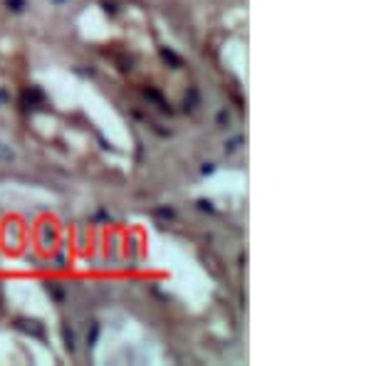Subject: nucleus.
Segmentation results:
<instances>
[{
	"mask_svg": "<svg viewBox=\"0 0 371 366\" xmlns=\"http://www.w3.org/2000/svg\"><path fill=\"white\" fill-rule=\"evenodd\" d=\"M0 102H5V92H0Z\"/></svg>",
	"mask_w": 371,
	"mask_h": 366,
	"instance_id": "nucleus-10",
	"label": "nucleus"
},
{
	"mask_svg": "<svg viewBox=\"0 0 371 366\" xmlns=\"http://www.w3.org/2000/svg\"><path fill=\"white\" fill-rule=\"evenodd\" d=\"M65 342H67V347H70V349H74V334L67 329V327H65Z\"/></svg>",
	"mask_w": 371,
	"mask_h": 366,
	"instance_id": "nucleus-7",
	"label": "nucleus"
},
{
	"mask_svg": "<svg viewBox=\"0 0 371 366\" xmlns=\"http://www.w3.org/2000/svg\"><path fill=\"white\" fill-rule=\"evenodd\" d=\"M186 109L188 112L198 109V89H188V94H186Z\"/></svg>",
	"mask_w": 371,
	"mask_h": 366,
	"instance_id": "nucleus-3",
	"label": "nucleus"
},
{
	"mask_svg": "<svg viewBox=\"0 0 371 366\" xmlns=\"http://www.w3.org/2000/svg\"><path fill=\"white\" fill-rule=\"evenodd\" d=\"M240 144H243V139H240V136H235L230 144H225V151H238V146H240Z\"/></svg>",
	"mask_w": 371,
	"mask_h": 366,
	"instance_id": "nucleus-6",
	"label": "nucleus"
},
{
	"mask_svg": "<svg viewBox=\"0 0 371 366\" xmlns=\"http://www.w3.org/2000/svg\"><path fill=\"white\" fill-rule=\"evenodd\" d=\"M0 304H2V292H0Z\"/></svg>",
	"mask_w": 371,
	"mask_h": 366,
	"instance_id": "nucleus-11",
	"label": "nucleus"
},
{
	"mask_svg": "<svg viewBox=\"0 0 371 366\" xmlns=\"http://www.w3.org/2000/svg\"><path fill=\"white\" fill-rule=\"evenodd\" d=\"M12 158H15V151L7 146L5 141H0V163H10Z\"/></svg>",
	"mask_w": 371,
	"mask_h": 366,
	"instance_id": "nucleus-1",
	"label": "nucleus"
},
{
	"mask_svg": "<svg viewBox=\"0 0 371 366\" xmlns=\"http://www.w3.org/2000/svg\"><path fill=\"white\" fill-rule=\"evenodd\" d=\"M5 2H7V7H10V10H17V12L25 7V0H5Z\"/></svg>",
	"mask_w": 371,
	"mask_h": 366,
	"instance_id": "nucleus-5",
	"label": "nucleus"
},
{
	"mask_svg": "<svg viewBox=\"0 0 371 366\" xmlns=\"http://www.w3.org/2000/svg\"><path fill=\"white\" fill-rule=\"evenodd\" d=\"M218 124H221V126L230 124V114H228V112H221V114H218Z\"/></svg>",
	"mask_w": 371,
	"mask_h": 366,
	"instance_id": "nucleus-8",
	"label": "nucleus"
},
{
	"mask_svg": "<svg viewBox=\"0 0 371 366\" xmlns=\"http://www.w3.org/2000/svg\"><path fill=\"white\" fill-rule=\"evenodd\" d=\"M161 60H163V62H168V65H173V67H181V65H183V62H181V57H176V55H173L171 50H166V47L161 50Z\"/></svg>",
	"mask_w": 371,
	"mask_h": 366,
	"instance_id": "nucleus-2",
	"label": "nucleus"
},
{
	"mask_svg": "<svg viewBox=\"0 0 371 366\" xmlns=\"http://www.w3.org/2000/svg\"><path fill=\"white\" fill-rule=\"evenodd\" d=\"M17 327H20V329H25V332H32V334H37V337L42 334V329H40V327H35V322H17Z\"/></svg>",
	"mask_w": 371,
	"mask_h": 366,
	"instance_id": "nucleus-4",
	"label": "nucleus"
},
{
	"mask_svg": "<svg viewBox=\"0 0 371 366\" xmlns=\"http://www.w3.org/2000/svg\"><path fill=\"white\" fill-rule=\"evenodd\" d=\"M97 334H99V327H97V324H92V334L87 337V339H89V344H94V342H97Z\"/></svg>",
	"mask_w": 371,
	"mask_h": 366,
	"instance_id": "nucleus-9",
	"label": "nucleus"
}]
</instances>
